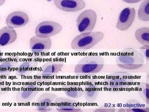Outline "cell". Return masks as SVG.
Returning <instances> with one entry per match:
<instances>
[{"label": "cell", "instance_id": "obj_1", "mask_svg": "<svg viewBox=\"0 0 149 112\" xmlns=\"http://www.w3.org/2000/svg\"><path fill=\"white\" fill-rule=\"evenodd\" d=\"M145 62V59L141 53L132 48L122 50L116 58L117 65L127 70L139 69L143 66Z\"/></svg>", "mask_w": 149, "mask_h": 112}, {"label": "cell", "instance_id": "obj_2", "mask_svg": "<svg viewBox=\"0 0 149 112\" xmlns=\"http://www.w3.org/2000/svg\"><path fill=\"white\" fill-rule=\"evenodd\" d=\"M104 58L99 55H90L80 60L75 66V74L79 75H91L99 73L104 68Z\"/></svg>", "mask_w": 149, "mask_h": 112}, {"label": "cell", "instance_id": "obj_3", "mask_svg": "<svg viewBox=\"0 0 149 112\" xmlns=\"http://www.w3.org/2000/svg\"><path fill=\"white\" fill-rule=\"evenodd\" d=\"M133 77L127 72L117 71L109 74L104 79L103 85L113 92H119L131 86Z\"/></svg>", "mask_w": 149, "mask_h": 112}, {"label": "cell", "instance_id": "obj_4", "mask_svg": "<svg viewBox=\"0 0 149 112\" xmlns=\"http://www.w3.org/2000/svg\"><path fill=\"white\" fill-rule=\"evenodd\" d=\"M104 36V33L102 32L82 33L72 40L71 48L76 51L88 50L100 42Z\"/></svg>", "mask_w": 149, "mask_h": 112}, {"label": "cell", "instance_id": "obj_5", "mask_svg": "<svg viewBox=\"0 0 149 112\" xmlns=\"http://www.w3.org/2000/svg\"><path fill=\"white\" fill-rule=\"evenodd\" d=\"M55 59L46 62L40 68L38 78H36L39 83L41 81L44 82L49 81L61 71L64 65V60L59 57Z\"/></svg>", "mask_w": 149, "mask_h": 112}, {"label": "cell", "instance_id": "obj_6", "mask_svg": "<svg viewBox=\"0 0 149 112\" xmlns=\"http://www.w3.org/2000/svg\"><path fill=\"white\" fill-rule=\"evenodd\" d=\"M96 13L92 9H87L80 14L76 20L77 29L80 33L92 32L97 20Z\"/></svg>", "mask_w": 149, "mask_h": 112}, {"label": "cell", "instance_id": "obj_7", "mask_svg": "<svg viewBox=\"0 0 149 112\" xmlns=\"http://www.w3.org/2000/svg\"><path fill=\"white\" fill-rule=\"evenodd\" d=\"M39 84L36 78L33 79L26 83L16 94L17 102L23 104L31 102L38 92Z\"/></svg>", "mask_w": 149, "mask_h": 112}, {"label": "cell", "instance_id": "obj_8", "mask_svg": "<svg viewBox=\"0 0 149 112\" xmlns=\"http://www.w3.org/2000/svg\"><path fill=\"white\" fill-rule=\"evenodd\" d=\"M52 44V42L50 38H42L35 35L30 41L31 53L37 57L43 58L45 55L50 51Z\"/></svg>", "mask_w": 149, "mask_h": 112}, {"label": "cell", "instance_id": "obj_9", "mask_svg": "<svg viewBox=\"0 0 149 112\" xmlns=\"http://www.w3.org/2000/svg\"><path fill=\"white\" fill-rule=\"evenodd\" d=\"M63 27L52 21H46L40 23L35 30L36 36L42 38H47L59 34Z\"/></svg>", "mask_w": 149, "mask_h": 112}, {"label": "cell", "instance_id": "obj_10", "mask_svg": "<svg viewBox=\"0 0 149 112\" xmlns=\"http://www.w3.org/2000/svg\"><path fill=\"white\" fill-rule=\"evenodd\" d=\"M54 107L58 112L83 111L78 101L70 98L57 97L55 101Z\"/></svg>", "mask_w": 149, "mask_h": 112}, {"label": "cell", "instance_id": "obj_11", "mask_svg": "<svg viewBox=\"0 0 149 112\" xmlns=\"http://www.w3.org/2000/svg\"><path fill=\"white\" fill-rule=\"evenodd\" d=\"M57 97L56 94L51 92L42 93L36 101V110L41 112L51 111L54 107L55 101Z\"/></svg>", "mask_w": 149, "mask_h": 112}, {"label": "cell", "instance_id": "obj_12", "mask_svg": "<svg viewBox=\"0 0 149 112\" xmlns=\"http://www.w3.org/2000/svg\"><path fill=\"white\" fill-rule=\"evenodd\" d=\"M136 15L134 8H127L120 13L116 27L121 31L127 30L131 26Z\"/></svg>", "mask_w": 149, "mask_h": 112}, {"label": "cell", "instance_id": "obj_13", "mask_svg": "<svg viewBox=\"0 0 149 112\" xmlns=\"http://www.w3.org/2000/svg\"><path fill=\"white\" fill-rule=\"evenodd\" d=\"M54 3L60 10L68 12L80 11L86 6L83 0H54Z\"/></svg>", "mask_w": 149, "mask_h": 112}, {"label": "cell", "instance_id": "obj_14", "mask_svg": "<svg viewBox=\"0 0 149 112\" xmlns=\"http://www.w3.org/2000/svg\"><path fill=\"white\" fill-rule=\"evenodd\" d=\"M29 16L26 13L22 11L14 12L9 14L6 19L7 26L13 28L24 26L29 22Z\"/></svg>", "mask_w": 149, "mask_h": 112}, {"label": "cell", "instance_id": "obj_15", "mask_svg": "<svg viewBox=\"0 0 149 112\" xmlns=\"http://www.w3.org/2000/svg\"><path fill=\"white\" fill-rule=\"evenodd\" d=\"M84 95L87 102L93 103L97 100L98 95V85L95 80H90L84 85Z\"/></svg>", "mask_w": 149, "mask_h": 112}, {"label": "cell", "instance_id": "obj_16", "mask_svg": "<svg viewBox=\"0 0 149 112\" xmlns=\"http://www.w3.org/2000/svg\"><path fill=\"white\" fill-rule=\"evenodd\" d=\"M17 38V33L14 28L7 26L0 29V47L11 44Z\"/></svg>", "mask_w": 149, "mask_h": 112}, {"label": "cell", "instance_id": "obj_17", "mask_svg": "<svg viewBox=\"0 0 149 112\" xmlns=\"http://www.w3.org/2000/svg\"><path fill=\"white\" fill-rule=\"evenodd\" d=\"M19 63V57L17 56L7 57L0 63V74H10L15 71Z\"/></svg>", "mask_w": 149, "mask_h": 112}, {"label": "cell", "instance_id": "obj_18", "mask_svg": "<svg viewBox=\"0 0 149 112\" xmlns=\"http://www.w3.org/2000/svg\"><path fill=\"white\" fill-rule=\"evenodd\" d=\"M38 63L25 59L24 61L19 63L15 71V74L19 76L28 75L36 71Z\"/></svg>", "mask_w": 149, "mask_h": 112}, {"label": "cell", "instance_id": "obj_19", "mask_svg": "<svg viewBox=\"0 0 149 112\" xmlns=\"http://www.w3.org/2000/svg\"><path fill=\"white\" fill-rule=\"evenodd\" d=\"M64 92L70 98L77 99L84 95V88L80 85L68 83L64 86Z\"/></svg>", "mask_w": 149, "mask_h": 112}, {"label": "cell", "instance_id": "obj_20", "mask_svg": "<svg viewBox=\"0 0 149 112\" xmlns=\"http://www.w3.org/2000/svg\"><path fill=\"white\" fill-rule=\"evenodd\" d=\"M136 39L143 46H149V28L142 27L136 30L135 33Z\"/></svg>", "mask_w": 149, "mask_h": 112}, {"label": "cell", "instance_id": "obj_21", "mask_svg": "<svg viewBox=\"0 0 149 112\" xmlns=\"http://www.w3.org/2000/svg\"><path fill=\"white\" fill-rule=\"evenodd\" d=\"M138 16L140 20L148 22L149 21V0H144L138 10Z\"/></svg>", "mask_w": 149, "mask_h": 112}, {"label": "cell", "instance_id": "obj_22", "mask_svg": "<svg viewBox=\"0 0 149 112\" xmlns=\"http://www.w3.org/2000/svg\"><path fill=\"white\" fill-rule=\"evenodd\" d=\"M137 92L141 99L147 105L149 104V85L148 83L141 82L138 85Z\"/></svg>", "mask_w": 149, "mask_h": 112}, {"label": "cell", "instance_id": "obj_23", "mask_svg": "<svg viewBox=\"0 0 149 112\" xmlns=\"http://www.w3.org/2000/svg\"><path fill=\"white\" fill-rule=\"evenodd\" d=\"M144 106L138 100L131 99L127 101L125 104V109H132Z\"/></svg>", "mask_w": 149, "mask_h": 112}, {"label": "cell", "instance_id": "obj_24", "mask_svg": "<svg viewBox=\"0 0 149 112\" xmlns=\"http://www.w3.org/2000/svg\"><path fill=\"white\" fill-rule=\"evenodd\" d=\"M118 112H149V108L148 107H146L144 106L139 107L136 108V109H126L124 108V109H120L118 110Z\"/></svg>", "mask_w": 149, "mask_h": 112}, {"label": "cell", "instance_id": "obj_25", "mask_svg": "<svg viewBox=\"0 0 149 112\" xmlns=\"http://www.w3.org/2000/svg\"><path fill=\"white\" fill-rule=\"evenodd\" d=\"M116 108L113 106L104 105L95 109L94 112H115Z\"/></svg>", "mask_w": 149, "mask_h": 112}, {"label": "cell", "instance_id": "obj_26", "mask_svg": "<svg viewBox=\"0 0 149 112\" xmlns=\"http://www.w3.org/2000/svg\"><path fill=\"white\" fill-rule=\"evenodd\" d=\"M139 52L146 61L149 60V46H143L139 49Z\"/></svg>", "mask_w": 149, "mask_h": 112}, {"label": "cell", "instance_id": "obj_27", "mask_svg": "<svg viewBox=\"0 0 149 112\" xmlns=\"http://www.w3.org/2000/svg\"><path fill=\"white\" fill-rule=\"evenodd\" d=\"M6 85L5 82L0 78V95L4 94L6 92Z\"/></svg>", "mask_w": 149, "mask_h": 112}, {"label": "cell", "instance_id": "obj_28", "mask_svg": "<svg viewBox=\"0 0 149 112\" xmlns=\"http://www.w3.org/2000/svg\"><path fill=\"white\" fill-rule=\"evenodd\" d=\"M124 2L127 3H136L141 1L142 0H122Z\"/></svg>", "mask_w": 149, "mask_h": 112}, {"label": "cell", "instance_id": "obj_29", "mask_svg": "<svg viewBox=\"0 0 149 112\" xmlns=\"http://www.w3.org/2000/svg\"><path fill=\"white\" fill-rule=\"evenodd\" d=\"M2 51L0 50V63L2 62Z\"/></svg>", "mask_w": 149, "mask_h": 112}, {"label": "cell", "instance_id": "obj_30", "mask_svg": "<svg viewBox=\"0 0 149 112\" xmlns=\"http://www.w3.org/2000/svg\"><path fill=\"white\" fill-rule=\"evenodd\" d=\"M6 1V0H0V6L4 4Z\"/></svg>", "mask_w": 149, "mask_h": 112}, {"label": "cell", "instance_id": "obj_31", "mask_svg": "<svg viewBox=\"0 0 149 112\" xmlns=\"http://www.w3.org/2000/svg\"><path fill=\"white\" fill-rule=\"evenodd\" d=\"M47 1H48V2H50V1H53V0H47Z\"/></svg>", "mask_w": 149, "mask_h": 112}, {"label": "cell", "instance_id": "obj_32", "mask_svg": "<svg viewBox=\"0 0 149 112\" xmlns=\"http://www.w3.org/2000/svg\"><path fill=\"white\" fill-rule=\"evenodd\" d=\"M0 20H1V17H0Z\"/></svg>", "mask_w": 149, "mask_h": 112}]
</instances>
